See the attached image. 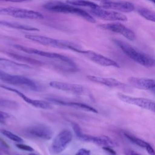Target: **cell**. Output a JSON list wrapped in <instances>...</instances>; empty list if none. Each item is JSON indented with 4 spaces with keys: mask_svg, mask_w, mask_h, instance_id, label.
Here are the masks:
<instances>
[{
    "mask_svg": "<svg viewBox=\"0 0 155 155\" xmlns=\"http://www.w3.org/2000/svg\"><path fill=\"white\" fill-rule=\"evenodd\" d=\"M44 8L53 12L71 14L82 18L91 23H95L94 18L87 11L71 4L59 1H50L44 5Z\"/></svg>",
    "mask_w": 155,
    "mask_h": 155,
    "instance_id": "1",
    "label": "cell"
},
{
    "mask_svg": "<svg viewBox=\"0 0 155 155\" xmlns=\"http://www.w3.org/2000/svg\"><path fill=\"white\" fill-rule=\"evenodd\" d=\"M25 38L33 42L39 43L45 46L60 49L69 50L78 53H79L80 51L82 50L78 45L65 40L54 39L50 37L38 35H25Z\"/></svg>",
    "mask_w": 155,
    "mask_h": 155,
    "instance_id": "2",
    "label": "cell"
},
{
    "mask_svg": "<svg viewBox=\"0 0 155 155\" xmlns=\"http://www.w3.org/2000/svg\"><path fill=\"white\" fill-rule=\"evenodd\" d=\"M114 42L124 53L125 54H126L128 58L133 60L134 62L145 67H155L154 58L137 50L122 41L114 39Z\"/></svg>",
    "mask_w": 155,
    "mask_h": 155,
    "instance_id": "3",
    "label": "cell"
},
{
    "mask_svg": "<svg viewBox=\"0 0 155 155\" xmlns=\"http://www.w3.org/2000/svg\"><path fill=\"white\" fill-rule=\"evenodd\" d=\"M13 46L17 50L27 53L28 54H35V55H38V56H40L42 57H45L50 59L59 60L60 61H62L69 65L71 67H76V64L71 58H70L67 56H65L59 53L45 51H43V50H38L34 48L26 47L24 45H19V44H15Z\"/></svg>",
    "mask_w": 155,
    "mask_h": 155,
    "instance_id": "4",
    "label": "cell"
},
{
    "mask_svg": "<svg viewBox=\"0 0 155 155\" xmlns=\"http://www.w3.org/2000/svg\"><path fill=\"white\" fill-rule=\"evenodd\" d=\"M0 15L28 19H42L44 18L43 15L38 12L15 7H0Z\"/></svg>",
    "mask_w": 155,
    "mask_h": 155,
    "instance_id": "5",
    "label": "cell"
},
{
    "mask_svg": "<svg viewBox=\"0 0 155 155\" xmlns=\"http://www.w3.org/2000/svg\"><path fill=\"white\" fill-rule=\"evenodd\" d=\"M73 130L77 136V137L84 142H92L97 145H100L102 147H114L116 145L115 142L108 136H94L89 135L87 134L84 133L79 125L76 123L71 124Z\"/></svg>",
    "mask_w": 155,
    "mask_h": 155,
    "instance_id": "6",
    "label": "cell"
},
{
    "mask_svg": "<svg viewBox=\"0 0 155 155\" xmlns=\"http://www.w3.org/2000/svg\"><path fill=\"white\" fill-rule=\"evenodd\" d=\"M0 80L2 81L19 87H24L30 90L36 91L39 87L38 85L31 79L22 75L11 74L0 69Z\"/></svg>",
    "mask_w": 155,
    "mask_h": 155,
    "instance_id": "7",
    "label": "cell"
},
{
    "mask_svg": "<svg viewBox=\"0 0 155 155\" xmlns=\"http://www.w3.org/2000/svg\"><path fill=\"white\" fill-rule=\"evenodd\" d=\"M73 139V134L68 129H64L60 131L53 139L50 151L53 154H58L62 153L67 147Z\"/></svg>",
    "mask_w": 155,
    "mask_h": 155,
    "instance_id": "8",
    "label": "cell"
},
{
    "mask_svg": "<svg viewBox=\"0 0 155 155\" xmlns=\"http://www.w3.org/2000/svg\"><path fill=\"white\" fill-rule=\"evenodd\" d=\"M117 97L121 101L125 103L155 113V102L152 100L143 97L130 96L120 93L117 94Z\"/></svg>",
    "mask_w": 155,
    "mask_h": 155,
    "instance_id": "9",
    "label": "cell"
},
{
    "mask_svg": "<svg viewBox=\"0 0 155 155\" xmlns=\"http://www.w3.org/2000/svg\"><path fill=\"white\" fill-rule=\"evenodd\" d=\"M100 7L118 12L129 13L134 10V5L129 1L124 0H102Z\"/></svg>",
    "mask_w": 155,
    "mask_h": 155,
    "instance_id": "10",
    "label": "cell"
},
{
    "mask_svg": "<svg viewBox=\"0 0 155 155\" xmlns=\"http://www.w3.org/2000/svg\"><path fill=\"white\" fill-rule=\"evenodd\" d=\"M90 12L94 16L103 20L111 21H127V17L125 15L122 14L120 12L103 8L100 6L94 8L90 9Z\"/></svg>",
    "mask_w": 155,
    "mask_h": 155,
    "instance_id": "11",
    "label": "cell"
},
{
    "mask_svg": "<svg viewBox=\"0 0 155 155\" xmlns=\"http://www.w3.org/2000/svg\"><path fill=\"white\" fill-rule=\"evenodd\" d=\"M80 54L84 55L92 62L104 67H113L119 68V64L115 61L110 59L104 55L94 52L91 50H81L79 52Z\"/></svg>",
    "mask_w": 155,
    "mask_h": 155,
    "instance_id": "12",
    "label": "cell"
},
{
    "mask_svg": "<svg viewBox=\"0 0 155 155\" xmlns=\"http://www.w3.org/2000/svg\"><path fill=\"white\" fill-rule=\"evenodd\" d=\"M99 27L104 30L119 33L130 41H134L136 39V35L134 32L121 23H108L100 25Z\"/></svg>",
    "mask_w": 155,
    "mask_h": 155,
    "instance_id": "13",
    "label": "cell"
},
{
    "mask_svg": "<svg viewBox=\"0 0 155 155\" xmlns=\"http://www.w3.org/2000/svg\"><path fill=\"white\" fill-rule=\"evenodd\" d=\"M0 87L6 90L7 91L13 92L16 93L18 96H19L22 99H23L25 102L29 104L30 105L38 108H41V109H44V110H48V109H51L52 108V106L51 104L46 101H42V100H36V99H33L28 96H27L25 94H24L21 91H19L17 89L10 87L7 85H1L0 84Z\"/></svg>",
    "mask_w": 155,
    "mask_h": 155,
    "instance_id": "14",
    "label": "cell"
},
{
    "mask_svg": "<svg viewBox=\"0 0 155 155\" xmlns=\"http://www.w3.org/2000/svg\"><path fill=\"white\" fill-rule=\"evenodd\" d=\"M30 135L44 140H50L53 136V132L50 127L44 124H36L27 129Z\"/></svg>",
    "mask_w": 155,
    "mask_h": 155,
    "instance_id": "15",
    "label": "cell"
},
{
    "mask_svg": "<svg viewBox=\"0 0 155 155\" xmlns=\"http://www.w3.org/2000/svg\"><path fill=\"white\" fill-rule=\"evenodd\" d=\"M129 84L133 87L144 90H148L155 94V79L147 78L130 77L128 79Z\"/></svg>",
    "mask_w": 155,
    "mask_h": 155,
    "instance_id": "16",
    "label": "cell"
},
{
    "mask_svg": "<svg viewBox=\"0 0 155 155\" xmlns=\"http://www.w3.org/2000/svg\"><path fill=\"white\" fill-rule=\"evenodd\" d=\"M51 87L62 90L64 91L71 92L76 94H81L84 92V87L80 84H71L68 82H60V81H51L49 83Z\"/></svg>",
    "mask_w": 155,
    "mask_h": 155,
    "instance_id": "17",
    "label": "cell"
},
{
    "mask_svg": "<svg viewBox=\"0 0 155 155\" xmlns=\"http://www.w3.org/2000/svg\"><path fill=\"white\" fill-rule=\"evenodd\" d=\"M87 79L94 83L102 84L103 85L110 88H123L126 87L125 84L113 78H104L93 75H88L87 76Z\"/></svg>",
    "mask_w": 155,
    "mask_h": 155,
    "instance_id": "18",
    "label": "cell"
},
{
    "mask_svg": "<svg viewBox=\"0 0 155 155\" xmlns=\"http://www.w3.org/2000/svg\"><path fill=\"white\" fill-rule=\"evenodd\" d=\"M48 101L52 103L56 104V105L70 107H72V108H74L76 109L82 110L84 111L92 112L94 113H98V111L94 107H93L89 105H87L86 104H84V103H81V102H67V101H61V100L56 99H48Z\"/></svg>",
    "mask_w": 155,
    "mask_h": 155,
    "instance_id": "19",
    "label": "cell"
},
{
    "mask_svg": "<svg viewBox=\"0 0 155 155\" xmlns=\"http://www.w3.org/2000/svg\"><path fill=\"white\" fill-rule=\"evenodd\" d=\"M124 135L130 141H131L133 143L136 144V145H137L141 148L145 149L146 151H147V153L150 155H155V150H154L153 147L148 142H147L143 140H142L137 137H135V136H134L129 133H125Z\"/></svg>",
    "mask_w": 155,
    "mask_h": 155,
    "instance_id": "20",
    "label": "cell"
},
{
    "mask_svg": "<svg viewBox=\"0 0 155 155\" xmlns=\"http://www.w3.org/2000/svg\"><path fill=\"white\" fill-rule=\"evenodd\" d=\"M0 68H11V69H19V68H31V67L24 64L18 63L13 61L0 58Z\"/></svg>",
    "mask_w": 155,
    "mask_h": 155,
    "instance_id": "21",
    "label": "cell"
},
{
    "mask_svg": "<svg viewBox=\"0 0 155 155\" xmlns=\"http://www.w3.org/2000/svg\"><path fill=\"white\" fill-rule=\"evenodd\" d=\"M0 25H3L7 27H10L15 29H18V30H27V31H39V30L37 28L31 27L29 25H24V24H18L16 22H12L9 21H2L0 20Z\"/></svg>",
    "mask_w": 155,
    "mask_h": 155,
    "instance_id": "22",
    "label": "cell"
},
{
    "mask_svg": "<svg viewBox=\"0 0 155 155\" xmlns=\"http://www.w3.org/2000/svg\"><path fill=\"white\" fill-rule=\"evenodd\" d=\"M8 55L10 57H12V58H14L16 60L20 61H22V62H25L32 65H42L43 64V63L38 60H36L35 59L31 58H28V57H26L24 56H22L20 54H18L16 53H7Z\"/></svg>",
    "mask_w": 155,
    "mask_h": 155,
    "instance_id": "23",
    "label": "cell"
},
{
    "mask_svg": "<svg viewBox=\"0 0 155 155\" xmlns=\"http://www.w3.org/2000/svg\"><path fill=\"white\" fill-rule=\"evenodd\" d=\"M66 2L68 4H71L76 7L79 6V7H88V8H90V9L94 8L100 6L97 4L88 0H66Z\"/></svg>",
    "mask_w": 155,
    "mask_h": 155,
    "instance_id": "24",
    "label": "cell"
},
{
    "mask_svg": "<svg viewBox=\"0 0 155 155\" xmlns=\"http://www.w3.org/2000/svg\"><path fill=\"white\" fill-rule=\"evenodd\" d=\"M137 13L144 19L155 22V12L146 8H139Z\"/></svg>",
    "mask_w": 155,
    "mask_h": 155,
    "instance_id": "25",
    "label": "cell"
},
{
    "mask_svg": "<svg viewBox=\"0 0 155 155\" xmlns=\"http://www.w3.org/2000/svg\"><path fill=\"white\" fill-rule=\"evenodd\" d=\"M0 132L6 137L8 138L9 139H10L11 140H13L15 142L17 143H22L23 142V139L19 137V136L13 133L12 132L6 130H4V129H1L0 130Z\"/></svg>",
    "mask_w": 155,
    "mask_h": 155,
    "instance_id": "26",
    "label": "cell"
},
{
    "mask_svg": "<svg viewBox=\"0 0 155 155\" xmlns=\"http://www.w3.org/2000/svg\"><path fill=\"white\" fill-rule=\"evenodd\" d=\"M16 147L18 148L20 150H24V151H29V152H33L34 151V149L29 146V145H25V144H23V143H17L16 145Z\"/></svg>",
    "mask_w": 155,
    "mask_h": 155,
    "instance_id": "27",
    "label": "cell"
},
{
    "mask_svg": "<svg viewBox=\"0 0 155 155\" xmlns=\"http://www.w3.org/2000/svg\"><path fill=\"white\" fill-rule=\"evenodd\" d=\"M10 116L9 114L4 112L0 111V123H5L7 120L10 119Z\"/></svg>",
    "mask_w": 155,
    "mask_h": 155,
    "instance_id": "28",
    "label": "cell"
},
{
    "mask_svg": "<svg viewBox=\"0 0 155 155\" xmlns=\"http://www.w3.org/2000/svg\"><path fill=\"white\" fill-rule=\"evenodd\" d=\"M75 155H90V151L85 148H81Z\"/></svg>",
    "mask_w": 155,
    "mask_h": 155,
    "instance_id": "29",
    "label": "cell"
},
{
    "mask_svg": "<svg viewBox=\"0 0 155 155\" xmlns=\"http://www.w3.org/2000/svg\"><path fill=\"white\" fill-rule=\"evenodd\" d=\"M103 150H104L105 151H107V153H108L109 154H111V155H116V151L111 148V147H109V146H106V147H102Z\"/></svg>",
    "mask_w": 155,
    "mask_h": 155,
    "instance_id": "30",
    "label": "cell"
},
{
    "mask_svg": "<svg viewBox=\"0 0 155 155\" xmlns=\"http://www.w3.org/2000/svg\"><path fill=\"white\" fill-rule=\"evenodd\" d=\"M3 1L6 2H27V1H30L32 0H1Z\"/></svg>",
    "mask_w": 155,
    "mask_h": 155,
    "instance_id": "31",
    "label": "cell"
},
{
    "mask_svg": "<svg viewBox=\"0 0 155 155\" xmlns=\"http://www.w3.org/2000/svg\"><path fill=\"white\" fill-rule=\"evenodd\" d=\"M125 154L126 155H140L139 154H137V153L133 151H131V150H128L125 152Z\"/></svg>",
    "mask_w": 155,
    "mask_h": 155,
    "instance_id": "32",
    "label": "cell"
},
{
    "mask_svg": "<svg viewBox=\"0 0 155 155\" xmlns=\"http://www.w3.org/2000/svg\"><path fill=\"white\" fill-rule=\"evenodd\" d=\"M0 141H1V142L2 143V144H3L5 147H7V148H8L9 147H8V144L2 139H1V137H0Z\"/></svg>",
    "mask_w": 155,
    "mask_h": 155,
    "instance_id": "33",
    "label": "cell"
},
{
    "mask_svg": "<svg viewBox=\"0 0 155 155\" xmlns=\"http://www.w3.org/2000/svg\"><path fill=\"white\" fill-rule=\"evenodd\" d=\"M29 155H37V154H35V153H34L31 152V153L29 154Z\"/></svg>",
    "mask_w": 155,
    "mask_h": 155,
    "instance_id": "34",
    "label": "cell"
},
{
    "mask_svg": "<svg viewBox=\"0 0 155 155\" xmlns=\"http://www.w3.org/2000/svg\"><path fill=\"white\" fill-rule=\"evenodd\" d=\"M150 1H151V2H152L153 3H154V4H155V0H149Z\"/></svg>",
    "mask_w": 155,
    "mask_h": 155,
    "instance_id": "35",
    "label": "cell"
}]
</instances>
